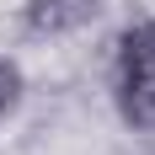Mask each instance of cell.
I'll list each match as a JSON object with an SVG mask.
<instances>
[{"label": "cell", "mask_w": 155, "mask_h": 155, "mask_svg": "<svg viewBox=\"0 0 155 155\" xmlns=\"http://www.w3.org/2000/svg\"><path fill=\"white\" fill-rule=\"evenodd\" d=\"M112 102L134 134L155 139V16H139L112 43Z\"/></svg>", "instance_id": "6da1fadb"}, {"label": "cell", "mask_w": 155, "mask_h": 155, "mask_svg": "<svg viewBox=\"0 0 155 155\" xmlns=\"http://www.w3.org/2000/svg\"><path fill=\"white\" fill-rule=\"evenodd\" d=\"M102 16V0H21V32L27 38H70Z\"/></svg>", "instance_id": "7a4b0ae2"}, {"label": "cell", "mask_w": 155, "mask_h": 155, "mask_svg": "<svg viewBox=\"0 0 155 155\" xmlns=\"http://www.w3.org/2000/svg\"><path fill=\"white\" fill-rule=\"evenodd\" d=\"M21 91H27V80H21V64L0 54V118H5V112L21 102Z\"/></svg>", "instance_id": "3957f363"}, {"label": "cell", "mask_w": 155, "mask_h": 155, "mask_svg": "<svg viewBox=\"0 0 155 155\" xmlns=\"http://www.w3.org/2000/svg\"><path fill=\"white\" fill-rule=\"evenodd\" d=\"M139 155H155V144H150V150H139Z\"/></svg>", "instance_id": "277c9868"}]
</instances>
